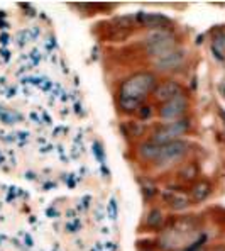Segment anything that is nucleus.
<instances>
[{"mask_svg": "<svg viewBox=\"0 0 225 251\" xmlns=\"http://www.w3.org/2000/svg\"><path fill=\"white\" fill-rule=\"evenodd\" d=\"M156 88V76L153 73H135L127 78L120 88V107L125 110H134L141 105L147 94Z\"/></svg>", "mask_w": 225, "mask_h": 251, "instance_id": "obj_1", "label": "nucleus"}, {"mask_svg": "<svg viewBox=\"0 0 225 251\" xmlns=\"http://www.w3.org/2000/svg\"><path fill=\"white\" fill-rule=\"evenodd\" d=\"M188 127H190L188 121H175V123L166 124L154 132L153 143H156V145H166V143L176 141L178 136H181L188 131Z\"/></svg>", "mask_w": 225, "mask_h": 251, "instance_id": "obj_2", "label": "nucleus"}, {"mask_svg": "<svg viewBox=\"0 0 225 251\" xmlns=\"http://www.w3.org/2000/svg\"><path fill=\"white\" fill-rule=\"evenodd\" d=\"M146 41H147V50H149L154 56H161V54L168 53V51H171L176 48L175 38H173L168 31L153 32V34L147 36Z\"/></svg>", "mask_w": 225, "mask_h": 251, "instance_id": "obj_3", "label": "nucleus"}, {"mask_svg": "<svg viewBox=\"0 0 225 251\" xmlns=\"http://www.w3.org/2000/svg\"><path fill=\"white\" fill-rule=\"evenodd\" d=\"M188 151V143L184 141H171V143H166V145H161L159 150V156H158L156 163L158 165H168L173 163V161L180 160L181 156H184Z\"/></svg>", "mask_w": 225, "mask_h": 251, "instance_id": "obj_4", "label": "nucleus"}, {"mask_svg": "<svg viewBox=\"0 0 225 251\" xmlns=\"http://www.w3.org/2000/svg\"><path fill=\"white\" fill-rule=\"evenodd\" d=\"M188 109V100L183 94H180L178 97L171 99V100L164 102L161 107V117L164 119H178L181 117Z\"/></svg>", "mask_w": 225, "mask_h": 251, "instance_id": "obj_5", "label": "nucleus"}, {"mask_svg": "<svg viewBox=\"0 0 225 251\" xmlns=\"http://www.w3.org/2000/svg\"><path fill=\"white\" fill-rule=\"evenodd\" d=\"M139 22L144 27L156 29V31H166V29L171 27V21L168 17L161 16V14H139Z\"/></svg>", "mask_w": 225, "mask_h": 251, "instance_id": "obj_6", "label": "nucleus"}, {"mask_svg": "<svg viewBox=\"0 0 225 251\" xmlns=\"http://www.w3.org/2000/svg\"><path fill=\"white\" fill-rule=\"evenodd\" d=\"M183 61V51L180 50H171L168 53L161 54V56H156V66L159 70H171V68H176L180 66Z\"/></svg>", "mask_w": 225, "mask_h": 251, "instance_id": "obj_7", "label": "nucleus"}, {"mask_svg": "<svg viewBox=\"0 0 225 251\" xmlns=\"http://www.w3.org/2000/svg\"><path fill=\"white\" fill-rule=\"evenodd\" d=\"M180 94H181V87H180L176 82H164L158 88H154V97H156L158 100H163V102L171 100V99L178 97Z\"/></svg>", "mask_w": 225, "mask_h": 251, "instance_id": "obj_8", "label": "nucleus"}, {"mask_svg": "<svg viewBox=\"0 0 225 251\" xmlns=\"http://www.w3.org/2000/svg\"><path fill=\"white\" fill-rule=\"evenodd\" d=\"M163 199H164V202L169 205V207H173L176 210H183V209H186L188 205L191 204V201H190V197H188V195L181 194V192H176V190L164 192Z\"/></svg>", "mask_w": 225, "mask_h": 251, "instance_id": "obj_9", "label": "nucleus"}, {"mask_svg": "<svg viewBox=\"0 0 225 251\" xmlns=\"http://www.w3.org/2000/svg\"><path fill=\"white\" fill-rule=\"evenodd\" d=\"M210 194H212V187H210V183H206V182H198L197 185L191 188V197H193V201H197V202L205 201Z\"/></svg>", "mask_w": 225, "mask_h": 251, "instance_id": "obj_10", "label": "nucleus"}, {"mask_svg": "<svg viewBox=\"0 0 225 251\" xmlns=\"http://www.w3.org/2000/svg\"><path fill=\"white\" fill-rule=\"evenodd\" d=\"M159 150H161V145H156V143H147V145H142L139 153L144 160H151V161H156L158 156H159Z\"/></svg>", "mask_w": 225, "mask_h": 251, "instance_id": "obj_11", "label": "nucleus"}, {"mask_svg": "<svg viewBox=\"0 0 225 251\" xmlns=\"http://www.w3.org/2000/svg\"><path fill=\"white\" fill-rule=\"evenodd\" d=\"M161 223H163V212H161V210L156 209L147 214V219H146L147 227H159Z\"/></svg>", "mask_w": 225, "mask_h": 251, "instance_id": "obj_12", "label": "nucleus"}, {"mask_svg": "<svg viewBox=\"0 0 225 251\" xmlns=\"http://www.w3.org/2000/svg\"><path fill=\"white\" fill-rule=\"evenodd\" d=\"M180 176L184 180H193L195 176H197V167H195V165H188V167H184L181 172H180Z\"/></svg>", "mask_w": 225, "mask_h": 251, "instance_id": "obj_13", "label": "nucleus"}, {"mask_svg": "<svg viewBox=\"0 0 225 251\" xmlns=\"http://www.w3.org/2000/svg\"><path fill=\"white\" fill-rule=\"evenodd\" d=\"M142 110H139V116H141V119H146V117H151V114H153V110H151V107H141Z\"/></svg>", "mask_w": 225, "mask_h": 251, "instance_id": "obj_14", "label": "nucleus"}, {"mask_svg": "<svg viewBox=\"0 0 225 251\" xmlns=\"http://www.w3.org/2000/svg\"><path fill=\"white\" fill-rule=\"evenodd\" d=\"M219 92H220V95L225 99V78H222V82L219 83Z\"/></svg>", "mask_w": 225, "mask_h": 251, "instance_id": "obj_15", "label": "nucleus"}, {"mask_svg": "<svg viewBox=\"0 0 225 251\" xmlns=\"http://www.w3.org/2000/svg\"><path fill=\"white\" fill-rule=\"evenodd\" d=\"M212 251H225V246H215Z\"/></svg>", "mask_w": 225, "mask_h": 251, "instance_id": "obj_16", "label": "nucleus"}, {"mask_svg": "<svg viewBox=\"0 0 225 251\" xmlns=\"http://www.w3.org/2000/svg\"><path fill=\"white\" fill-rule=\"evenodd\" d=\"M222 119H224V124H225V114H222Z\"/></svg>", "mask_w": 225, "mask_h": 251, "instance_id": "obj_17", "label": "nucleus"}]
</instances>
